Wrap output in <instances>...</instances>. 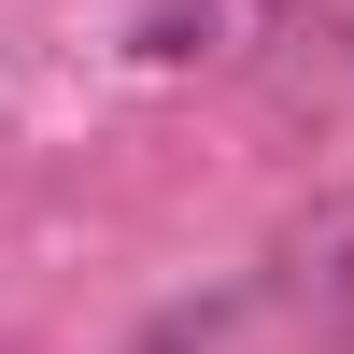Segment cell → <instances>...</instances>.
Listing matches in <instances>:
<instances>
[{
    "mask_svg": "<svg viewBox=\"0 0 354 354\" xmlns=\"http://www.w3.org/2000/svg\"><path fill=\"white\" fill-rule=\"evenodd\" d=\"M298 298H312V326L354 340V198H340V213H312V241H298Z\"/></svg>",
    "mask_w": 354,
    "mask_h": 354,
    "instance_id": "6da1fadb",
    "label": "cell"
},
{
    "mask_svg": "<svg viewBox=\"0 0 354 354\" xmlns=\"http://www.w3.org/2000/svg\"><path fill=\"white\" fill-rule=\"evenodd\" d=\"M142 57H213V0H142Z\"/></svg>",
    "mask_w": 354,
    "mask_h": 354,
    "instance_id": "7a4b0ae2",
    "label": "cell"
}]
</instances>
